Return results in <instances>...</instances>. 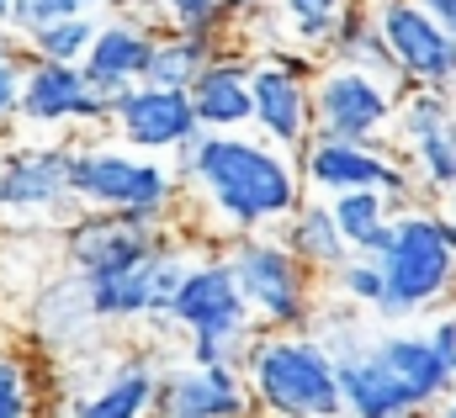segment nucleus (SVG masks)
Here are the masks:
<instances>
[{"mask_svg":"<svg viewBox=\"0 0 456 418\" xmlns=\"http://www.w3.org/2000/svg\"><path fill=\"white\" fill-rule=\"evenodd\" d=\"M308 64L297 53L271 48L255 64V122L265 127L271 143L281 149H308V127H314V85L303 80Z\"/></svg>","mask_w":456,"mask_h":418,"instance_id":"12","label":"nucleus"},{"mask_svg":"<svg viewBox=\"0 0 456 418\" xmlns=\"http://www.w3.org/2000/svg\"><path fill=\"white\" fill-rule=\"evenodd\" d=\"M393 122V91L387 80H371L361 69L330 64L314 80V127L330 143H371Z\"/></svg>","mask_w":456,"mask_h":418,"instance_id":"8","label":"nucleus"},{"mask_svg":"<svg viewBox=\"0 0 456 418\" xmlns=\"http://www.w3.org/2000/svg\"><path fill=\"white\" fill-rule=\"evenodd\" d=\"M112 106L102 101L86 80L80 64H27V85H21V122L32 127H69V122H107Z\"/></svg>","mask_w":456,"mask_h":418,"instance_id":"16","label":"nucleus"},{"mask_svg":"<svg viewBox=\"0 0 456 418\" xmlns=\"http://www.w3.org/2000/svg\"><path fill=\"white\" fill-rule=\"evenodd\" d=\"M430 339H436V350L446 355V366L456 371V318H441V323L430 328Z\"/></svg>","mask_w":456,"mask_h":418,"instance_id":"33","label":"nucleus"},{"mask_svg":"<svg viewBox=\"0 0 456 418\" xmlns=\"http://www.w3.org/2000/svg\"><path fill=\"white\" fill-rule=\"evenodd\" d=\"M0 418H37L32 371L16 355H0Z\"/></svg>","mask_w":456,"mask_h":418,"instance_id":"32","label":"nucleus"},{"mask_svg":"<svg viewBox=\"0 0 456 418\" xmlns=\"http://www.w3.org/2000/svg\"><path fill=\"white\" fill-rule=\"evenodd\" d=\"M170 323H181L191 334V360L197 366H239L244 371V360L260 339L249 328V302H244L228 260H202L186 276V286L170 308Z\"/></svg>","mask_w":456,"mask_h":418,"instance_id":"3","label":"nucleus"},{"mask_svg":"<svg viewBox=\"0 0 456 418\" xmlns=\"http://www.w3.org/2000/svg\"><path fill=\"white\" fill-rule=\"evenodd\" d=\"M393 64L403 80H414V91H452L456 85V43L441 32V21L419 5V0H377L371 5Z\"/></svg>","mask_w":456,"mask_h":418,"instance_id":"7","label":"nucleus"},{"mask_svg":"<svg viewBox=\"0 0 456 418\" xmlns=\"http://www.w3.org/2000/svg\"><path fill=\"white\" fill-rule=\"evenodd\" d=\"M154 48H159L154 27H138V21H102L96 48H91V59H86L80 69H86L91 91L117 111V101H122L127 91H138V85L149 80Z\"/></svg>","mask_w":456,"mask_h":418,"instance_id":"19","label":"nucleus"},{"mask_svg":"<svg viewBox=\"0 0 456 418\" xmlns=\"http://www.w3.org/2000/svg\"><path fill=\"white\" fill-rule=\"evenodd\" d=\"M228 270L249 302V313H260L276 328H303L314 313V286H308V265L271 238H239L228 249Z\"/></svg>","mask_w":456,"mask_h":418,"instance_id":"6","label":"nucleus"},{"mask_svg":"<svg viewBox=\"0 0 456 418\" xmlns=\"http://www.w3.org/2000/svg\"><path fill=\"white\" fill-rule=\"evenodd\" d=\"M436 418H456V392H452V398H446V408H441V414H436Z\"/></svg>","mask_w":456,"mask_h":418,"instance_id":"38","label":"nucleus"},{"mask_svg":"<svg viewBox=\"0 0 456 418\" xmlns=\"http://www.w3.org/2000/svg\"><path fill=\"white\" fill-rule=\"evenodd\" d=\"M75 149H16L0 159V212H59L75 202Z\"/></svg>","mask_w":456,"mask_h":418,"instance_id":"18","label":"nucleus"},{"mask_svg":"<svg viewBox=\"0 0 456 418\" xmlns=\"http://www.w3.org/2000/svg\"><path fill=\"white\" fill-rule=\"evenodd\" d=\"M154 403H159L154 366L149 360H127V366H117L86 403H75L69 418H143V414H154Z\"/></svg>","mask_w":456,"mask_h":418,"instance_id":"22","label":"nucleus"},{"mask_svg":"<svg viewBox=\"0 0 456 418\" xmlns=\"http://www.w3.org/2000/svg\"><path fill=\"white\" fill-rule=\"evenodd\" d=\"M69 16H91V5H86V0H16L11 16H5V32L27 43V37L48 32V27L69 21Z\"/></svg>","mask_w":456,"mask_h":418,"instance_id":"29","label":"nucleus"},{"mask_svg":"<svg viewBox=\"0 0 456 418\" xmlns=\"http://www.w3.org/2000/svg\"><path fill=\"white\" fill-rule=\"evenodd\" d=\"M191 106H197L202 133H233L255 122V64L218 53L213 69L191 85Z\"/></svg>","mask_w":456,"mask_h":418,"instance_id":"21","label":"nucleus"},{"mask_svg":"<svg viewBox=\"0 0 456 418\" xmlns=\"http://www.w3.org/2000/svg\"><path fill=\"white\" fill-rule=\"evenodd\" d=\"M371 350H377V360L409 387V398H414L419 408H430V403H441L446 392H456V371L446 366V355L436 350L430 334L382 328V334H371Z\"/></svg>","mask_w":456,"mask_h":418,"instance_id":"20","label":"nucleus"},{"mask_svg":"<svg viewBox=\"0 0 456 418\" xmlns=\"http://www.w3.org/2000/svg\"><path fill=\"white\" fill-rule=\"evenodd\" d=\"M335 292H340L345 302H355V308H382V297H387L382 260H366V254H355L350 265H340V270H335Z\"/></svg>","mask_w":456,"mask_h":418,"instance_id":"30","label":"nucleus"},{"mask_svg":"<svg viewBox=\"0 0 456 418\" xmlns=\"http://www.w3.org/2000/svg\"><path fill=\"white\" fill-rule=\"evenodd\" d=\"M75 202L86 212H122L165 222L175 181L159 159H138L122 149H75Z\"/></svg>","mask_w":456,"mask_h":418,"instance_id":"5","label":"nucleus"},{"mask_svg":"<svg viewBox=\"0 0 456 418\" xmlns=\"http://www.w3.org/2000/svg\"><path fill=\"white\" fill-rule=\"evenodd\" d=\"M330 207H335V222H340L345 244L355 254H366V260H382L387 254L398 217H393V202L382 191H350V197H335Z\"/></svg>","mask_w":456,"mask_h":418,"instance_id":"24","label":"nucleus"},{"mask_svg":"<svg viewBox=\"0 0 456 418\" xmlns=\"http://www.w3.org/2000/svg\"><path fill=\"white\" fill-rule=\"evenodd\" d=\"M117 133L138 149V154H154V149H186L191 138H202V122H197V106L186 91H159V85H138L127 91L112 111Z\"/></svg>","mask_w":456,"mask_h":418,"instance_id":"15","label":"nucleus"},{"mask_svg":"<svg viewBox=\"0 0 456 418\" xmlns=\"http://www.w3.org/2000/svg\"><path fill=\"white\" fill-rule=\"evenodd\" d=\"M249 392L271 418H345L340 366L324 339L308 334H260L244 360Z\"/></svg>","mask_w":456,"mask_h":418,"instance_id":"2","label":"nucleus"},{"mask_svg":"<svg viewBox=\"0 0 456 418\" xmlns=\"http://www.w3.org/2000/svg\"><path fill=\"white\" fill-rule=\"evenodd\" d=\"M175 175L197 181L208 191V207L233 233L297 217V170L287 165L281 149L239 138V133H202L175 154Z\"/></svg>","mask_w":456,"mask_h":418,"instance_id":"1","label":"nucleus"},{"mask_svg":"<svg viewBox=\"0 0 456 418\" xmlns=\"http://www.w3.org/2000/svg\"><path fill=\"white\" fill-rule=\"evenodd\" d=\"M27 64H32V59H21L16 37L0 27V127H5L11 117H21V85H27Z\"/></svg>","mask_w":456,"mask_h":418,"instance_id":"31","label":"nucleus"},{"mask_svg":"<svg viewBox=\"0 0 456 418\" xmlns=\"http://www.w3.org/2000/svg\"><path fill=\"white\" fill-rule=\"evenodd\" d=\"M419 5H425L436 21H441V32H446V37L456 43V0H419Z\"/></svg>","mask_w":456,"mask_h":418,"instance_id":"34","label":"nucleus"},{"mask_svg":"<svg viewBox=\"0 0 456 418\" xmlns=\"http://www.w3.org/2000/svg\"><path fill=\"white\" fill-rule=\"evenodd\" d=\"M249 376L239 366H175L159 382L154 418H249Z\"/></svg>","mask_w":456,"mask_h":418,"instance_id":"13","label":"nucleus"},{"mask_svg":"<svg viewBox=\"0 0 456 418\" xmlns=\"http://www.w3.org/2000/svg\"><path fill=\"white\" fill-rule=\"evenodd\" d=\"M324 339V350L335 355V366H340V392H345V418H414L425 414L414 398H409V387L377 360V350H371V334H361V323H355V334H319Z\"/></svg>","mask_w":456,"mask_h":418,"instance_id":"11","label":"nucleus"},{"mask_svg":"<svg viewBox=\"0 0 456 418\" xmlns=\"http://www.w3.org/2000/svg\"><path fill=\"white\" fill-rule=\"evenodd\" d=\"M86 5L96 11V5H138V0H86Z\"/></svg>","mask_w":456,"mask_h":418,"instance_id":"37","label":"nucleus"},{"mask_svg":"<svg viewBox=\"0 0 456 418\" xmlns=\"http://www.w3.org/2000/svg\"><path fill=\"white\" fill-rule=\"evenodd\" d=\"M287 249H292L308 270H340V265H350V254H355V249L345 244L330 202H303V207H297L292 233H287Z\"/></svg>","mask_w":456,"mask_h":418,"instance_id":"23","label":"nucleus"},{"mask_svg":"<svg viewBox=\"0 0 456 418\" xmlns=\"http://www.w3.org/2000/svg\"><path fill=\"white\" fill-rule=\"evenodd\" d=\"M165 249V222L149 217H122V212H86L69 228V265L80 281H107L122 276Z\"/></svg>","mask_w":456,"mask_h":418,"instance_id":"9","label":"nucleus"},{"mask_svg":"<svg viewBox=\"0 0 456 418\" xmlns=\"http://www.w3.org/2000/svg\"><path fill=\"white\" fill-rule=\"evenodd\" d=\"M138 5H159V11H165V0H138Z\"/></svg>","mask_w":456,"mask_h":418,"instance_id":"40","label":"nucleus"},{"mask_svg":"<svg viewBox=\"0 0 456 418\" xmlns=\"http://www.w3.org/2000/svg\"><path fill=\"white\" fill-rule=\"evenodd\" d=\"M265 5H271V0H228L233 16H255V11H265Z\"/></svg>","mask_w":456,"mask_h":418,"instance_id":"35","label":"nucleus"},{"mask_svg":"<svg viewBox=\"0 0 456 418\" xmlns=\"http://www.w3.org/2000/svg\"><path fill=\"white\" fill-rule=\"evenodd\" d=\"M11 5H16V0H0V21H5V16H11Z\"/></svg>","mask_w":456,"mask_h":418,"instance_id":"39","label":"nucleus"},{"mask_svg":"<svg viewBox=\"0 0 456 418\" xmlns=\"http://www.w3.org/2000/svg\"><path fill=\"white\" fill-rule=\"evenodd\" d=\"M335 64L345 69H361V75H371V80H387V75H398V64H393V48H387V37H382V27H377V16L371 11H361V5H350L340 21V32H335Z\"/></svg>","mask_w":456,"mask_h":418,"instance_id":"25","label":"nucleus"},{"mask_svg":"<svg viewBox=\"0 0 456 418\" xmlns=\"http://www.w3.org/2000/svg\"><path fill=\"white\" fill-rule=\"evenodd\" d=\"M191 270L197 265L186 260V249L165 238V249L154 260H143V265H133L122 276H107V281H80V292H86L91 318H143V313L170 318V308H175V297H181Z\"/></svg>","mask_w":456,"mask_h":418,"instance_id":"10","label":"nucleus"},{"mask_svg":"<svg viewBox=\"0 0 456 418\" xmlns=\"http://www.w3.org/2000/svg\"><path fill=\"white\" fill-rule=\"evenodd\" d=\"M96 32H102L96 16H69V21H59V27L27 37V53L43 59V64H86L91 48H96Z\"/></svg>","mask_w":456,"mask_h":418,"instance_id":"28","label":"nucleus"},{"mask_svg":"<svg viewBox=\"0 0 456 418\" xmlns=\"http://www.w3.org/2000/svg\"><path fill=\"white\" fill-rule=\"evenodd\" d=\"M382 276H387V297L382 318H409L430 308L436 297H446L456 281V244L446 217L436 212H403L393 222V244L382 254Z\"/></svg>","mask_w":456,"mask_h":418,"instance_id":"4","label":"nucleus"},{"mask_svg":"<svg viewBox=\"0 0 456 418\" xmlns=\"http://www.w3.org/2000/svg\"><path fill=\"white\" fill-rule=\"evenodd\" d=\"M303 175L335 197L350 191H382V197H403L409 191V175L403 165H393L387 154H377L371 143H330V138H314L303 149Z\"/></svg>","mask_w":456,"mask_h":418,"instance_id":"17","label":"nucleus"},{"mask_svg":"<svg viewBox=\"0 0 456 418\" xmlns=\"http://www.w3.org/2000/svg\"><path fill=\"white\" fill-rule=\"evenodd\" d=\"M213 59H218V43H213V37L170 32V37H159V48H154V64H149V80H143V85L186 91V96H191V85L213 69Z\"/></svg>","mask_w":456,"mask_h":418,"instance_id":"26","label":"nucleus"},{"mask_svg":"<svg viewBox=\"0 0 456 418\" xmlns=\"http://www.w3.org/2000/svg\"><path fill=\"white\" fill-rule=\"evenodd\" d=\"M355 0H276V11L287 16V37L314 53V48H335V32H340L345 11Z\"/></svg>","mask_w":456,"mask_h":418,"instance_id":"27","label":"nucleus"},{"mask_svg":"<svg viewBox=\"0 0 456 418\" xmlns=\"http://www.w3.org/2000/svg\"><path fill=\"white\" fill-rule=\"evenodd\" d=\"M441 217H446V228H452V244H456V191H452V202H446V212H441Z\"/></svg>","mask_w":456,"mask_h":418,"instance_id":"36","label":"nucleus"},{"mask_svg":"<svg viewBox=\"0 0 456 418\" xmlns=\"http://www.w3.org/2000/svg\"><path fill=\"white\" fill-rule=\"evenodd\" d=\"M398 133L425 175V186L456 191V106L446 91H409L398 106Z\"/></svg>","mask_w":456,"mask_h":418,"instance_id":"14","label":"nucleus"}]
</instances>
